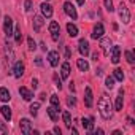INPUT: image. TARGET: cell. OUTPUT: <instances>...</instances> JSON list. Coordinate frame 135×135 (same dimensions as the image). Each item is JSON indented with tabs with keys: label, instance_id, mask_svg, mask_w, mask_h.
Instances as JSON below:
<instances>
[{
	"label": "cell",
	"instance_id": "1",
	"mask_svg": "<svg viewBox=\"0 0 135 135\" xmlns=\"http://www.w3.org/2000/svg\"><path fill=\"white\" fill-rule=\"evenodd\" d=\"M97 107H99V113H100V116L103 119H111V116H113V105H111V100H110V97L107 94L100 95Z\"/></svg>",
	"mask_w": 135,
	"mask_h": 135
},
{
	"label": "cell",
	"instance_id": "2",
	"mask_svg": "<svg viewBox=\"0 0 135 135\" xmlns=\"http://www.w3.org/2000/svg\"><path fill=\"white\" fill-rule=\"evenodd\" d=\"M118 13H119V18L122 19L124 24H129V22H130V11H129V8H127L124 3H121V5L118 7Z\"/></svg>",
	"mask_w": 135,
	"mask_h": 135
},
{
	"label": "cell",
	"instance_id": "3",
	"mask_svg": "<svg viewBox=\"0 0 135 135\" xmlns=\"http://www.w3.org/2000/svg\"><path fill=\"white\" fill-rule=\"evenodd\" d=\"M64 11H65V15H67V16H70L72 19H76V18H78L75 5H73V3H70V2H65V3H64Z\"/></svg>",
	"mask_w": 135,
	"mask_h": 135
},
{
	"label": "cell",
	"instance_id": "4",
	"mask_svg": "<svg viewBox=\"0 0 135 135\" xmlns=\"http://www.w3.org/2000/svg\"><path fill=\"white\" fill-rule=\"evenodd\" d=\"M100 48H102V51H103L105 56H110V51H111V48H113L111 40H110V38H103V37H100Z\"/></svg>",
	"mask_w": 135,
	"mask_h": 135
},
{
	"label": "cell",
	"instance_id": "5",
	"mask_svg": "<svg viewBox=\"0 0 135 135\" xmlns=\"http://www.w3.org/2000/svg\"><path fill=\"white\" fill-rule=\"evenodd\" d=\"M19 127H21V132H22L24 135L32 133V124H30V121H29L27 118H22V119L19 121Z\"/></svg>",
	"mask_w": 135,
	"mask_h": 135
},
{
	"label": "cell",
	"instance_id": "6",
	"mask_svg": "<svg viewBox=\"0 0 135 135\" xmlns=\"http://www.w3.org/2000/svg\"><path fill=\"white\" fill-rule=\"evenodd\" d=\"M3 30H5L7 37L13 35V19L10 16H5V19H3Z\"/></svg>",
	"mask_w": 135,
	"mask_h": 135
},
{
	"label": "cell",
	"instance_id": "7",
	"mask_svg": "<svg viewBox=\"0 0 135 135\" xmlns=\"http://www.w3.org/2000/svg\"><path fill=\"white\" fill-rule=\"evenodd\" d=\"M49 32L52 33V40H59V33H60V26H59V22H56V21H51L49 22Z\"/></svg>",
	"mask_w": 135,
	"mask_h": 135
},
{
	"label": "cell",
	"instance_id": "8",
	"mask_svg": "<svg viewBox=\"0 0 135 135\" xmlns=\"http://www.w3.org/2000/svg\"><path fill=\"white\" fill-rule=\"evenodd\" d=\"M110 59L113 64H118L121 60V48L119 46H113L111 51H110Z\"/></svg>",
	"mask_w": 135,
	"mask_h": 135
},
{
	"label": "cell",
	"instance_id": "9",
	"mask_svg": "<svg viewBox=\"0 0 135 135\" xmlns=\"http://www.w3.org/2000/svg\"><path fill=\"white\" fill-rule=\"evenodd\" d=\"M40 10H41V15H43V18H51L52 16V7L48 3V2H43L41 5H40Z\"/></svg>",
	"mask_w": 135,
	"mask_h": 135
},
{
	"label": "cell",
	"instance_id": "10",
	"mask_svg": "<svg viewBox=\"0 0 135 135\" xmlns=\"http://www.w3.org/2000/svg\"><path fill=\"white\" fill-rule=\"evenodd\" d=\"M78 49H80V54H81L83 57H86V56L89 54V43H88V40L81 38L80 43H78Z\"/></svg>",
	"mask_w": 135,
	"mask_h": 135
},
{
	"label": "cell",
	"instance_id": "11",
	"mask_svg": "<svg viewBox=\"0 0 135 135\" xmlns=\"http://www.w3.org/2000/svg\"><path fill=\"white\" fill-rule=\"evenodd\" d=\"M24 70H26L24 64H22L21 60H18V62L15 64V69H13V75H15L16 78H21V76L24 75Z\"/></svg>",
	"mask_w": 135,
	"mask_h": 135
},
{
	"label": "cell",
	"instance_id": "12",
	"mask_svg": "<svg viewBox=\"0 0 135 135\" xmlns=\"http://www.w3.org/2000/svg\"><path fill=\"white\" fill-rule=\"evenodd\" d=\"M81 126L84 127V130L92 132V130H94V118H92V116H91V118H83V119H81Z\"/></svg>",
	"mask_w": 135,
	"mask_h": 135
},
{
	"label": "cell",
	"instance_id": "13",
	"mask_svg": "<svg viewBox=\"0 0 135 135\" xmlns=\"http://www.w3.org/2000/svg\"><path fill=\"white\" fill-rule=\"evenodd\" d=\"M103 33H105L103 26H102L100 22H99V24H95V26H94V30H92V38H94V40H97V38L103 37Z\"/></svg>",
	"mask_w": 135,
	"mask_h": 135
},
{
	"label": "cell",
	"instance_id": "14",
	"mask_svg": "<svg viewBox=\"0 0 135 135\" xmlns=\"http://www.w3.org/2000/svg\"><path fill=\"white\" fill-rule=\"evenodd\" d=\"M48 60H49L51 67H57V65H59V52H57V51H49Z\"/></svg>",
	"mask_w": 135,
	"mask_h": 135
},
{
	"label": "cell",
	"instance_id": "15",
	"mask_svg": "<svg viewBox=\"0 0 135 135\" xmlns=\"http://www.w3.org/2000/svg\"><path fill=\"white\" fill-rule=\"evenodd\" d=\"M84 103H86V107H88V108H91V107H92V103H94V95H92V89H91V88H86Z\"/></svg>",
	"mask_w": 135,
	"mask_h": 135
},
{
	"label": "cell",
	"instance_id": "16",
	"mask_svg": "<svg viewBox=\"0 0 135 135\" xmlns=\"http://www.w3.org/2000/svg\"><path fill=\"white\" fill-rule=\"evenodd\" d=\"M122 107H124V91L121 89L119 91V95L116 97V102H114V110L116 111H121Z\"/></svg>",
	"mask_w": 135,
	"mask_h": 135
},
{
	"label": "cell",
	"instance_id": "17",
	"mask_svg": "<svg viewBox=\"0 0 135 135\" xmlns=\"http://www.w3.org/2000/svg\"><path fill=\"white\" fill-rule=\"evenodd\" d=\"M69 76H70V64L69 62H64L62 67H60V78L67 80Z\"/></svg>",
	"mask_w": 135,
	"mask_h": 135
},
{
	"label": "cell",
	"instance_id": "18",
	"mask_svg": "<svg viewBox=\"0 0 135 135\" xmlns=\"http://www.w3.org/2000/svg\"><path fill=\"white\" fill-rule=\"evenodd\" d=\"M19 94H21V97H22L26 102H30V100L33 99V94H32L27 88H24V86H22V88H19Z\"/></svg>",
	"mask_w": 135,
	"mask_h": 135
},
{
	"label": "cell",
	"instance_id": "19",
	"mask_svg": "<svg viewBox=\"0 0 135 135\" xmlns=\"http://www.w3.org/2000/svg\"><path fill=\"white\" fill-rule=\"evenodd\" d=\"M59 110H60V108H56V107H52V105L48 107L46 111H48V116L51 118V121H57V118H59Z\"/></svg>",
	"mask_w": 135,
	"mask_h": 135
},
{
	"label": "cell",
	"instance_id": "20",
	"mask_svg": "<svg viewBox=\"0 0 135 135\" xmlns=\"http://www.w3.org/2000/svg\"><path fill=\"white\" fill-rule=\"evenodd\" d=\"M10 99H11L10 91L7 88H0V100L2 102H10Z\"/></svg>",
	"mask_w": 135,
	"mask_h": 135
},
{
	"label": "cell",
	"instance_id": "21",
	"mask_svg": "<svg viewBox=\"0 0 135 135\" xmlns=\"http://www.w3.org/2000/svg\"><path fill=\"white\" fill-rule=\"evenodd\" d=\"M43 24H45V21H43V16H33V29L38 32L41 27H43Z\"/></svg>",
	"mask_w": 135,
	"mask_h": 135
},
{
	"label": "cell",
	"instance_id": "22",
	"mask_svg": "<svg viewBox=\"0 0 135 135\" xmlns=\"http://www.w3.org/2000/svg\"><path fill=\"white\" fill-rule=\"evenodd\" d=\"M0 113H2V116H3L7 121H10V119H11V108H10L8 105H3L2 108H0Z\"/></svg>",
	"mask_w": 135,
	"mask_h": 135
},
{
	"label": "cell",
	"instance_id": "23",
	"mask_svg": "<svg viewBox=\"0 0 135 135\" xmlns=\"http://www.w3.org/2000/svg\"><path fill=\"white\" fill-rule=\"evenodd\" d=\"M76 65H78V69H80L81 72H88V70H89V64H88L86 59H78V60H76Z\"/></svg>",
	"mask_w": 135,
	"mask_h": 135
},
{
	"label": "cell",
	"instance_id": "24",
	"mask_svg": "<svg viewBox=\"0 0 135 135\" xmlns=\"http://www.w3.org/2000/svg\"><path fill=\"white\" fill-rule=\"evenodd\" d=\"M67 32H69L70 37H76V35H78V27H76L75 24L69 22V24H67Z\"/></svg>",
	"mask_w": 135,
	"mask_h": 135
},
{
	"label": "cell",
	"instance_id": "25",
	"mask_svg": "<svg viewBox=\"0 0 135 135\" xmlns=\"http://www.w3.org/2000/svg\"><path fill=\"white\" fill-rule=\"evenodd\" d=\"M62 119H64L65 126L69 127V129L72 127V116H70V113H69V111H64V113H62Z\"/></svg>",
	"mask_w": 135,
	"mask_h": 135
},
{
	"label": "cell",
	"instance_id": "26",
	"mask_svg": "<svg viewBox=\"0 0 135 135\" xmlns=\"http://www.w3.org/2000/svg\"><path fill=\"white\" fill-rule=\"evenodd\" d=\"M113 78L118 80V81H122V80H124V73H122V70H121V69H114V70H113Z\"/></svg>",
	"mask_w": 135,
	"mask_h": 135
},
{
	"label": "cell",
	"instance_id": "27",
	"mask_svg": "<svg viewBox=\"0 0 135 135\" xmlns=\"http://www.w3.org/2000/svg\"><path fill=\"white\" fill-rule=\"evenodd\" d=\"M13 35H15L16 43H21V40H22V32H21V27H16V29L13 30Z\"/></svg>",
	"mask_w": 135,
	"mask_h": 135
},
{
	"label": "cell",
	"instance_id": "28",
	"mask_svg": "<svg viewBox=\"0 0 135 135\" xmlns=\"http://www.w3.org/2000/svg\"><path fill=\"white\" fill-rule=\"evenodd\" d=\"M38 108H40V103H38V102L32 103V105H30V108H29L30 114H32V116H37V114H38Z\"/></svg>",
	"mask_w": 135,
	"mask_h": 135
},
{
	"label": "cell",
	"instance_id": "29",
	"mask_svg": "<svg viewBox=\"0 0 135 135\" xmlns=\"http://www.w3.org/2000/svg\"><path fill=\"white\" fill-rule=\"evenodd\" d=\"M49 100H51V105H52V107H56V108H60V102H59V97H57L56 94H52V95L49 97Z\"/></svg>",
	"mask_w": 135,
	"mask_h": 135
},
{
	"label": "cell",
	"instance_id": "30",
	"mask_svg": "<svg viewBox=\"0 0 135 135\" xmlns=\"http://www.w3.org/2000/svg\"><path fill=\"white\" fill-rule=\"evenodd\" d=\"M105 86H107L108 89H111V88L114 86V78H113V76H107V78H105Z\"/></svg>",
	"mask_w": 135,
	"mask_h": 135
},
{
	"label": "cell",
	"instance_id": "31",
	"mask_svg": "<svg viewBox=\"0 0 135 135\" xmlns=\"http://www.w3.org/2000/svg\"><path fill=\"white\" fill-rule=\"evenodd\" d=\"M103 3H105V8H107V11H114V8H113V0H103Z\"/></svg>",
	"mask_w": 135,
	"mask_h": 135
},
{
	"label": "cell",
	"instance_id": "32",
	"mask_svg": "<svg viewBox=\"0 0 135 135\" xmlns=\"http://www.w3.org/2000/svg\"><path fill=\"white\" fill-rule=\"evenodd\" d=\"M126 59H127L129 64H133V62H135V59H133V52H132V51H126Z\"/></svg>",
	"mask_w": 135,
	"mask_h": 135
},
{
	"label": "cell",
	"instance_id": "33",
	"mask_svg": "<svg viewBox=\"0 0 135 135\" xmlns=\"http://www.w3.org/2000/svg\"><path fill=\"white\" fill-rule=\"evenodd\" d=\"M27 45H29V49H32V51L37 48V45H35V41H33V38H32V37H29V38H27Z\"/></svg>",
	"mask_w": 135,
	"mask_h": 135
},
{
	"label": "cell",
	"instance_id": "34",
	"mask_svg": "<svg viewBox=\"0 0 135 135\" xmlns=\"http://www.w3.org/2000/svg\"><path fill=\"white\" fill-rule=\"evenodd\" d=\"M67 105H69V107H75V105H76V99L70 95L69 99H67Z\"/></svg>",
	"mask_w": 135,
	"mask_h": 135
},
{
	"label": "cell",
	"instance_id": "35",
	"mask_svg": "<svg viewBox=\"0 0 135 135\" xmlns=\"http://www.w3.org/2000/svg\"><path fill=\"white\" fill-rule=\"evenodd\" d=\"M24 8H26L27 13L32 11V0H26V2H24Z\"/></svg>",
	"mask_w": 135,
	"mask_h": 135
},
{
	"label": "cell",
	"instance_id": "36",
	"mask_svg": "<svg viewBox=\"0 0 135 135\" xmlns=\"http://www.w3.org/2000/svg\"><path fill=\"white\" fill-rule=\"evenodd\" d=\"M0 133H7V127H5V124L0 121Z\"/></svg>",
	"mask_w": 135,
	"mask_h": 135
},
{
	"label": "cell",
	"instance_id": "37",
	"mask_svg": "<svg viewBox=\"0 0 135 135\" xmlns=\"http://www.w3.org/2000/svg\"><path fill=\"white\" fill-rule=\"evenodd\" d=\"M32 88H33V89H37V88H38V80H37V78H33V80H32Z\"/></svg>",
	"mask_w": 135,
	"mask_h": 135
},
{
	"label": "cell",
	"instance_id": "38",
	"mask_svg": "<svg viewBox=\"0 0 135 135\" xmlns=\"http://www.w3.org/2000/svg\"><path fill=\"white\" fill-rule=\"evenodd\" d=\"M52 132H54V133H57V135H60V133H62V130H60L59 127H54V129H52Z\"/></svg>",
	"mask_w": 135,
	"mask_h": 135
},
{
	"label": "cell",
	"instance_id": "39",
	"mask_svg": "<svg viewBox=\"0 0 135 135\" xmlns=\"http://www.w3.org/2000/svg\"><path fill=\"white\" fill-rule=\"evenodd\" d=\"M92 59L97 62V59H99V52H92Z\"/></svg>",
	"mask_w": 135,
	"mask_h": 135
},
{
	"label": "cell",
	"instance_id": "40",
	"mask_svg": "<svg viewBox=\"0 0 135 135\" xmlns=\"http://www.w3.org/2000/svg\"><path fill=\"white\" fill-rule=\"evenodd\" d=\"M35 64H37V65H41V57H37V59H35Z\"/></svg>",
	"mask_w": 135,
	"mask_h": 135
},
{
	"label": "cell",
	"instance_id": "41",
	"mask_svg": "<svg viewBox=\"0 0 135 135\" xmlns=\"http://www.w3.org/2000/svg\"><path fill=\"white\" fill-rule=\"evenodd\" d=\"M69 88H70V91H72V92H75V84H73V81L70 83V86H69Z\"/></svg>",
	"mask_w": 135,
	"mask_h": 135
},
{
	"label": "cell",
	"instance_id": "42",
	"mask_svg": "<svg viewBox=\"0 0 135 135\" xmlns=\"http://www.w3.org/2000/svg\"><path fill=\"white\" fill-rule=\"evenodd\" d=\"M127 122H129V124H130V126H133V124H135V122H133V119H132V118H130V116H129V118H127Z\"/></svg>",
	"mask_w": 135,
	"mask_h": 135
},
{
	"label": "cell",
	"instance_id": "43",
	"mask_svg": "<svg viewBox=\"0 0 135 135\" xmlns=\"http://www.w3.org/2000/svg\"><path fill=\"white\" fill-rule=\"evenodd\" d=\"M95 133H99V135H102V133H103V130H102V129H97V130H95Z\"/></svg>",
	"mask_w": 135,
	"mask_h": 135
},
{
	"label": "cell",
	"instance_id": "44",
	"mask_svg": "<svg viewBox=\"0 0 135 135\" xmlns=\"http://www.w3.org/2000/svg\"><path fill=\"white\" fill-rule=\"evenodd\" d=\"M78 2V5H84V0H76Z\"/></svg>",
	"mask_w": 135,
	"mask_h": 135
},
{
	"label": "cell",
	"instance_id": "45",
	"mask_svg": "<svg viewBox=\"0 0 135 135\" xmlns=\"http://www.w3.org/2000/svg\"><path fill=\"white\" fill-rule=\"evenodd\" d=\"M129 2H130V3H133V2H135V0H129Z\"/></svg>",
	"mask_w": 135,
	"mask_h": 135
}]
</instances>
